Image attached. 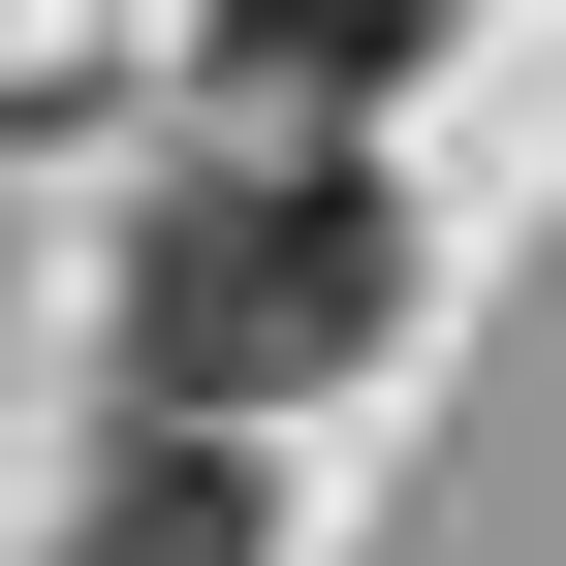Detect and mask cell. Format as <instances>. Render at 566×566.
Wrapping results in <instances>:
<instances>
[{"label":"cell","instance_id":"6da1fadb","mask_svg":"<svg viewBox=\"0 0 566 566\" xmlns=\"http://www.w3.org/2000/svg\"><path fill=\"white\" fill-rule=\"evenodd\" d=\"M346 346H409V158L252 95L221 158L126 221V378L158 409H283V378H346Z\"/></svg>","mask_w":566,"mask_h":566},{"label":"cell","instance_id":"7a4b0ae2","mask_svg":"<svg viewBox=\"0 0 566 566\" xmlns=\"http://www.w3.org/2000/svg\"><path fill=\"white\" fill-rule=\"evenodd\" d=\"M252 535H283V504H252V441L126 378V441H95V504H63V566H252Z\"/></svg>","mask_w":566,"mask_h":566},{"label":"cell","instance_id":"3957f363","mask_svg":"<svg viewBox=\"0 0 566 566\" xmlns=\"http://www.w3.org/2000/svg\"><path fill=\"white\" fill-rule=\"evenodd\" d=\"M409 63H441V0H221V95H283V126H378Z\"/></svg>","mask_w":566,"mask_h":566}]
</instances>
